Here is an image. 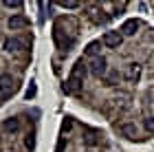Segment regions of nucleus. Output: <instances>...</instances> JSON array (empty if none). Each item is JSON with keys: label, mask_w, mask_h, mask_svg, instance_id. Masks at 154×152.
Here are the masks:
<instances>
[{"label": "nucleus", "mask_w": 154, "mask_h": 152, "mask_svg": "<svg viewBox=\"0 0 154 152\" xmlns=\"http://www.w3.org/2000/svg\"><path fill=\"white\" fill-rule=\"evenodd\" d=\"M90 73H93L95 77H103V75H106V60H103L101 55L93 57V62H90Z\"/></svg>", "instance_id": "nucleus-4"}, {"label": "nucleus", "mask_w": 154, "mask_h": 152, "mask_svg": "<svg viewBox=\"0 0 154 152\" xmlns=\"http://www.w3.org/2000/svg\"><path fill=\"white\" fill-rule=\"evenodd\" d=\"M86 53H88V55H95V57H97V53H99V42H90V44L86 46Z\"/></svg>", "instance_id": "nucleus-12"}, {"label": "nucleus", "mask_w": 154, "mask_h": 152, "mask_svg": "<svg viewBox=\"0 0 154 152\" xmlns=\"http://www.w3.org/2000/svg\"><path fill=\"white\" fill-rule=\"evenodd\" d=\"M13 91H16V82H13V77L9 73H2L0 75V101L11 97Z\"/></svg>", "instance_id": "nucleus-2"}, {"label": "nucleus", "mask_w": 154, "mask_h": 152, "mask_svg": "<svg viewBox=\"0 0 154 152\" xmlns=\"http://www.w3.org/2000/svg\"><path fill=\"white\" fill-rule=\"evenodd\" d=\"M7 24H9V29H11V31L26 29V26H29V18H24V16H11Z\"/></svg>", "instance_id": "nucleus-5"}, {"label": "nucleus", "mask_w": 154, "mask_h": 152, "mask_svg": "<svg viewBox=\"0 0 154 152\" xmlns=\"http://www.w3.org/2000/svg\"><path fill=\"white\" fill-rule=\"evenodd\" d=\"M143 123H145V130H148V132H152V135H154V117H148V119H145Z\"/></svg>", "instance_id": "nucleus-15"}, {"label": "nucleus", "mask_w": 154, "mask_h": 152, "mask_svg": "<svg viewBox=\"0 0 154 152\" xmlns=\"http://www.w3.org/2000/svg\"><path fill=\"white\" fill-rule=\"evenodd\" d=\"M139 20H134V18H130V20H125L123 22V26H121V36H134V33L139 31Z\"/></svg>", "instance_id": "nucleus-6"}, {"label": "nucleus", "mask_w": 154, "mask_h": 152, "mask_svg": "<svg viewBox=\"0 0 154 152\" xmlns=\"http://www.w3.org/2000/svg\"><path fill=\"white\" fill-rule=\"evenodd\" d=\"M121 130H123V132H125V135L130 137V139H137V128L132 126V123H125V126H123Z\"/></svg>", "instance_id": "nucleus-11"}, {"label": "nucleus", "mask_w": 154, "mask_h": 152, "mask_svg": "<svg viewBox=\"0 0 154 152\" xmlns=\"http://www.w3.org/2000/svg\"><path fill=\"white\" fill-rule=\"evenodd\" d=\"M20 49H24V42H22V40H18V38L5 40V51H20Z\"/></svg>", "instance_id": "nucleus-7"}, {"label": "nucleus", "mask_w": 154, "mask_h": 152, "mask_svg": "<svg viewBox=\"0 0 154 152\" xmlns=\"http://www.w3.org/2000/svg\"><path fill=\"white\" fill-rule=\"evenodd\" d=\"M18 128H20V121L13 119V117H11V119H5V123H2V130H5V132H16Z\"/></svg>", "instance_id": "nucleus-10"}, {"label": "nucleus", "mask_w": 154, "mask_h": 152, "mask_svg": "<svg viewBox=\"0 0 154 152\" xmlns=\"http://www.w3.org/2000/svg\"><path fill=\"white\" fill-rule=\"evenodd\" d=\"M2 5L9 7V9H20V7H22V2H20V0H5Z\"/></svg>", "instance_id": "nucleus-14"}, {"label": "nucleus", "mask_w": 154, "mask_h": 152, "mask_svg": "<svg viewBox=\"0 0 154 152\" xmlns=\"http://www.w3.org/2000/svg\"><path fill=\"white\" fill-rule=\"evenodd\" d=\"M88 16H90V20H93V22H97V24L106 22V16H103V11H99L97 7H90V9H88Z\"/></svg>", "instance_id": "nucleus-9"}, {"label": "nucleus", "mask_w": 154, "mask_h": 152, "mask_svg": "<svg viewBox=\"0 0 154 152\" xmlns=\"http://www.w3.org/2000/svg\"><path fill=\"white\" fill-rule=\"evenodd\" d=\"M125 77H128L130 82H137L139 77H141V64H130V66H128V73H125Z\"/></svg>", "instance_id": "nucleus-8"}, {"label": "nucleus", "mask_w": 154, "mask_h": 152, "mask_svg": "<svg viewBox=\"0 0 154 152\" xmlns=\"http://www.w3.org/2000/svg\"><path fill=\"white\" fill-rule=\"evenodd\" d=\"M24 97H26V99H31V97H35V84H33V82H31V86H29V88H26V93H24Z\"/></svg>", "instance_id": "nucleus-16"}, {"label": "nucleus", "mask_w": 154, "mask_h": 152, "mask_svg": "<svg viewBox=\"0 0 154 152\" xmlns=\"http://www.w3.org/2000/svg\"><path fill=\"white\" fill-rule=\"evenodd\" d=\"M24 146L29 148V150H33V146H35V139H33V135H26V139H24Z\"/></svg>", "instance_id": "nucleus-17"}, {"label": "nucleus", "mask_w": 154, "mask_h": 152, "mask_svg": "<svg viewBox=\"0 0 154 152\" xmlns=\"http://www.w3.org/2000/svg\"><path fill=\"white\" fill-rule=\"evenodd\" d=\"M84 75H86V68H84V62L79 60V62L73 66L71 77H68L64 91H66V93H79V88H82V84H84Z\"/></svg>", "instance_id": "nucleus-1"}, {"label": "nucleus", "mask_w": 154, "mask_h": 152, "mask_svg": "<svg viewBox=\"0 0 154 152\" xmlns=\"http://www.w3.org/2000/svg\"><path fill=\"white\" fill-rule=\"evenodd\" d=\"M60 7H64V9H77L79 2L77 0H64V2H60Z\"/></svg>", "instance_id": "nucleus-13"}, {"label": "nucleus", "mask_w": 154, "mask_h": 152, "mask_svg": "<svg viewBox=\"0 0 154 152\" xmlns=\"http://www.w3.org/2000/svg\"><path fill=\"white\" fill-rule=\"evenodd\" d=\"M101 42L108 46V49H119L123 42V36L119 31H106L103 33V38H101Z\"/></svg>", "instance_id": "nucleus-3"}]
</instances>
